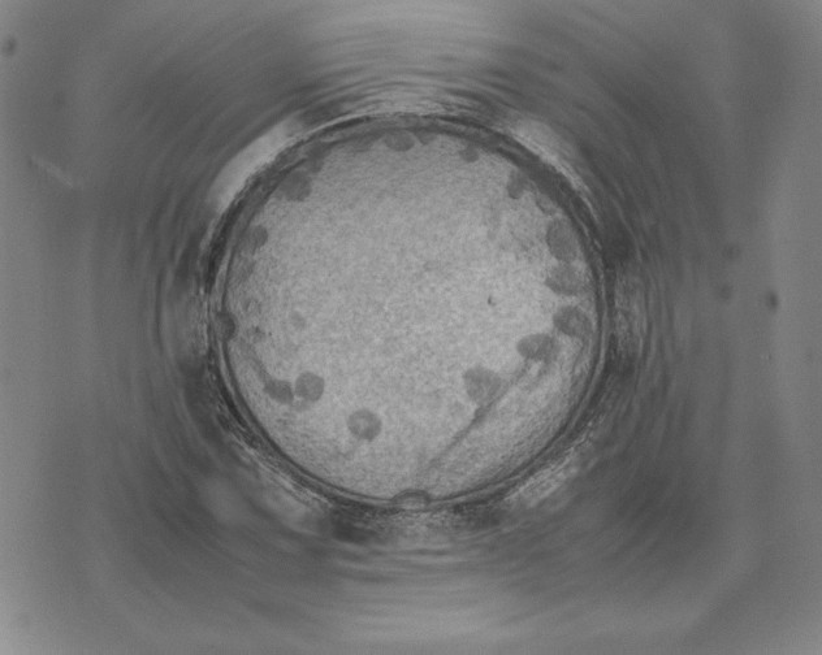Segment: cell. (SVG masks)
Here are the masks:
<instances>
[{
    "label": "cell",
    "mask_w": 822,
    "mask_h": 655,
    "mask_svg": "<svg viewBox=\"0 0 822 655\" xmlns=\"http://www.w3.org/2000/svg\"><path fill=\"white\" fill-rule=\"evenodd\" d=\"M643 305L640 294L635 289L622 293L618 307V333L622 345L634 350L639 346L643 331Z\"/></svg>",
    "instance_id": "cell-1"
}]
</instances>
